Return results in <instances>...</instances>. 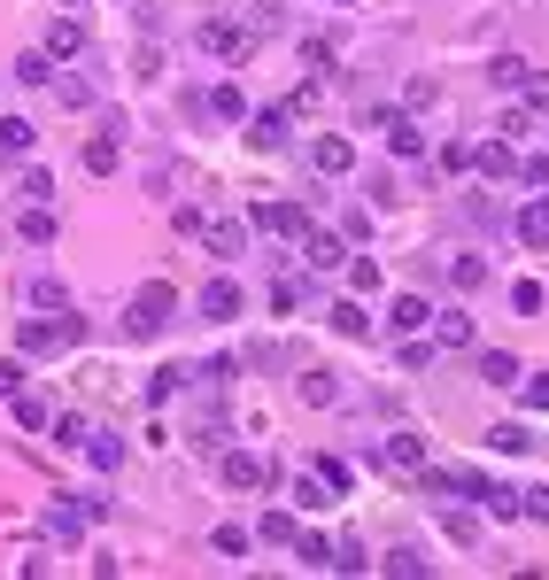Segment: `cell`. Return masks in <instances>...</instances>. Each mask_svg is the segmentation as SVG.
I'll return each mask as SVG.
<instances>
[{
	"mask_svg": "<svg viewBox=\"0 0 549 580\" xmlns=\"http://www.w3.org/2000/svg\"><path fill=\"white\" fill-rule=\"evenodd\" d=\"M171 318H178V287L171 279H147L132 294V310H124V341H155V333H171Z\"/></svg>",
	"mask_w": 549,
	"mask_h": 580,
	"instance_id": "1",
	"label": "cell"
},
{
	"mask_svg": "<svg viewBox=\"0 0 549 580\" xmlns=\"http://www.w3.org/2000/svg\"><path fill=\"white\" fill-rule=\"evenodd\" d=\"M70 341H86V318H70V310H55V318H39L31 310L24 325H16V356H55V348H70Z\"/></svg>",
	"mask_w": 549,
	"mask_h": 580,
	"instance_id": "2",
	"label": "cell"
},
{
	"mask_svg": "<svg viewBox=\"0 0 549 580\" xmlns=\"http://www.w3.org/2000/svg\"><path fill=\"white\" fill-rule=\"evenodd\" d=\"M248 225L271 232V240H302V232H310V209H302V202H256V209H248Z\"/></svg>",
	"mask_w": 549,
	"mask_h": 580,
	"instance_id": "3",
	"label": "cell"
},
{
	"mask_svg": "<svg viewBox=\"0 0 549 580\" xmlns=\"http://www.w3.org/2000/svg\"><path fill=\"white\" fill-rule=\"evenodd\" d=\"M194 310H202L209 325H232V318H240V310H248V294H240V279H209V287H202V302H194Z\"/></svg>",
	"mask_w": 549,
	"mask_h": 580,
	"instance_id": "4",
	"label": "cell"
},
{
	"mask_svg": "<svg viewBox=\"0 0 549 580\" xmlns=\"http://www.w3.org/2000/svg\"><path fill=\"white\" fill-rule=\"evenodd\" d=\"M310 171H318V178H348V171H356V147H348V132H325V140L310 147Z\"/></svg>",
	"mask_w": 549,
	"mask_h": 580,
	"instance_id": "5",
	"label": "cell"
},
{
	"mask_svg": "<svg viewBox=\"0 0 549 580\" xmlns=\"http://www.w3.org/2000/svg\"><path fill=\"white\" fill-rule=\"evenodd\" d=\"M202 55L240 62V55H248V31H240V24H225V16H209V24H202Z\"/></svg>",
	"mask_w": 549,
	"mask_h": 580,
	"instance_id": "6",
	"label": "cell"
},
{
	"mask_svg": "<svg viewBox=\"0 0 549 580\" xmlns=\"http://www.w3.org/2000/svg\"><path fill=\"white\" fill-rule=\"evenodd\" d=\"M287 116H294V101L256 109V116H248V147H263V155H271V147H287Z\"/></svg>",
	"mask_w": 549,
	"mask_h": 580,
	"instance_id": "7",
	"label": "cell"
},
{
	"mask_svg": "<svg viewBox=\"0 0 549 580\" xmlns=\"http://www.w3.org/2000/svg\"><path fill=\"white\" fill-rule=\"evenodd\" d=\"M426 325H434V302H426V294H395V310H387V333L403 341V333H426Z\"/></svg>",
	"mask_w": 549,
	"mask_h": 580,
	"instance_id": "8",
	"label": "cell"
},
{
	"mask_svg": "<svg viewBox=\"0 0 549 580\" xmlns=\"http://www.w3.org/2000/svg\"><path fill=\"white\" fill-rule=\"evenodd\" d=\"M202 240H209V256H217V263L248 256V225H240V217H225V225H202Z\"/></svg>",
	"mask_w": 549,
	"mask_h": 580,
	"instance_id": "9",
	"label": "cell"
},
{
	"mask_svg": "<svg viewBox=\"0 0 549 580\" xmlns=\"http://www.w3.org/2000/svg\"><path fill=\"white\" fill-rule=\"evenodd\" d=\"M472 171H488V178H519V147H511V140L472 147Z\"/></svg>",
	"mask_w": 549,
	"mask_h": 580,
	"instance_id": "10",
	"label": "cell"
},
{
	"mask_svg": "<svg viewBox=\"0 0 549 580\" xmlns=\"http://www.w3.org/2000/svg\"><path fill=\"white\" fill-rule=\"evenodd\" d=\"M379 464H387V472H418L426 449H418V434H387V441H379Z\"/></svg>",
	"mask_w": 549,
	"mask_h": 580,
	"instance_id": "11",
	"label": "cell"
},
{
	"mask_svg": "<svg viewBox=\"0 0 549 580\" xmlns=\"http://www.w3.org/2000/svg\"><path fill=\"white\" fill-rule=\"evenodd\" d=\"M217 480H225V488H263V464L240 457V449H225V457H217Z\"/></svg>",
	"mask_w": 549,
	"mask_h": 580,
	"instance_id": "12",
	"label": "cell"
},
{
	"mask_svg": "<svg viewBox=\"0 0 549 580\" xmlns=\"http://www.w3.org/2000/svg\"><path fill=\"white\" fill-rule=\"evenodd\" d=\"M519 240L526 248H549V194H534V202L519 209Z\"/></svg>",
	"mask_w": 549,
	"mask_h": 580,
	"instance_id": "13",
	"label": "cell"
},
{
	"mask_svg": "<svg viewBox=\"0 0 549 580\" xmlns=\"http://www.w3.org/2000/svg\"><path fill=\"white\" fill-rule=\"evenodd\" d=\"M379 124H387V147H395V155H426V132H418V124H410V116H379Z\"/></svg>",
	"mask_w": 549,
	"mask_h": 580,
	"instance_id": "14",
	"label": "cell"
},
{
	"mask_svg": "<svg viewBox=\"0 0 549 580\" xmlns=\"http://www.w3.org/2000/svg\"><path fill=\"white\" fill-rule=\"evenodd\" d=\"M302 256L318 263V271H333V263L348 256V248H341V232H318V225H310V232H302Z\"/></svg>",
	"mask_w": 549,
	"mask_h": 580,
	"instance_id": "15",
	"label": "cell"
},
{
	"mask_svg": "<svg viewBox=\"0 0 549 580\" xmlns=\"http://www.w3.org/2000/svg\"><path fill=\"white\" fill-rule=\"evenodd\" d=\"M86 171H93V178H109V171H116V124H101V132L86 140Z\"/></svg>",
	"mask_w": 549,
	"mask_h": 580,
	"instance_id": "16",
	"label": "cell"
},
{
	"mask_svg": "<svg viewBox=\"0 0 549 580\" xmlns=\"http://www.w3.org/2000/svg\"><path fill=\"white\" fill-rule=\"evenodd\" d=\"M31 140H39L31 116H0V155H31Z\"/></svg>",
	"mask_w": 549,
	"mask_h": 580,
	"instance_id": "17",
	"label": "cell"
},
{
	"mask_svg": "<svg viewBox=\"0 0 549 580\" xmlns=\"http://www.w3.org/2000/svg\"><path fill=\"white\" fill-rule=\"evenodd\" d=\"M47 78H55V55L47 47H24L16 55V86H47Z\"/></svg>",
	"mask_w": 549,
	"mask_h": 580,
	"instance_id": "18",
	"label": "cell"
},
{
	"mask_svg": "<svg viewBox=\"0 0 549 580\" xmlns=\"http://www.w3.org/2000/svg\"><path fill=\"white\" fill-rule=\"evenodd\" d=\"M449 287H457V294L488 287V256H449Z\"/></svg>",
	"mask_w": 549,
	"mask_h": 580,
	"instance_id": "19",
	"label": "cell"
},
{
	"mask_svg": "<svg viewBox=\"0 0 549 580\" xmlns=\"http://www.w3.org/2000/svg\"><path fill=\"white\" fill-rule=\"evenodd\" d=\"M480 379H488V387H519V356H503V348H488V356H480Z\"/></svg>",
	"mask_w": 549,
	"mask_h": 580,
	"instance_id": "20",
	"label": "cell"
},
{
	"mask_svg": "<svg viewBox=\"0 0 549 580\" xmlns=\"http://www.w3.org/2000/svg\"><path fill=\"white\" fill-rule=\"evenodd\" d=\"M302 403L333 410V403H341V379H333V372H302Z\"/></svg>",
	"mask_w": 549,
	"mask_h": 580,
	"instance_id": "21",
	"label": "cell"
},
{
	"mask_svg": "<svg viewBox=\"0 0 549 580\" xmlns=\"http://www.w3.org/2000/svg\"><path fill=\"white\" fill-rule=\"evenodd\" d=\"M294 534H302V526H294V511H263V519H256V542H271V550H287Z\"/></svg>",
	"mask_w": 549,
	"mask_h": 580,
	"instance_id": "22",
	"label": "cell"
},
{
	"mask_svg": "<svg viewBox=\"0 0 549 580\" xmlns=\"http://www.w3.org/2000/svg\"><path fill=\"white\" fill-rule=\"evenodd\" d=\"M488 449H503V457H519V449H534V434H526V418H503V426H488Z\"/></svg>",
	"mask_w": 549,
	"mask_h": 580,
	"instance_id": "23",
	"label": "cell"
},
{
	"mask_svg": "<svg viewBox=\"0 0 549 580\" xmlns=\"http://www.w3.org/2000/svg\"><path fill=\"white\" fill-rule=\"evenodd\" d=\"M16 232H24V240H39V248H47V240H55V217H47V202H24V217H16Z\"/></svg>",
	"mask_w": 549,
	"mask_h": 580,
	"instance_id": "24",
	"label": "cell"
},
{
	"mask_svg": "<svg viewBox=\"0 0 549 580\" xmlns=\"http://www.w3.org/2000/svg\"><path fill=\"white\" fill-rule=\"evenodd\" d=\"M480 333H472V310H441V348H472Z\"/></svg>",
	"mask_w": 549,
	"mask_h": 580,
	"instance_id": "25",
	"label": "cell"
},
{
	"mask_svg": "<svg viewBox=\"0 0 549 580\" xmlns=\"http://www.w3.org/2000/svg\"><path fill=\"white\" fill-rule=\"evenodd\" d=\"M86 457H93V472H116V464H124V441L116 434H86Z\"/></svg>",
	"mask_w": 549,
	"mask_h": 580,
	"instance_id": "26",
	"label": "cell"
},
{
	"mask_svg": "<svg viewBox=\"0 0 549 580\" xmlns=\"http://www.w3.org/2000/svg\"><path fill=\"white\" fill-rule=\"evenodd\" d=\"M202 109L232 124V116H248V101H240V86H209V93H202Z\"/></svg>",
	"mask_w": 549,
	"mask_h": 580,
	"instance_id": "27",
	"label": "cell"
},
{
	"mask_svg": "<svg viewBox=\"0 0 549 580\" xmlns=\"http://www.w3.org/2000/svg\"><path fill=\"white\" fill-rule=\"evenodd\" d=\"M47 55H86V24H70V16H62V24L47 31Z\"/></svg>",
	"mask_w": 549,
	"mask_h": 580,
	"instance_id": "28",
	"label": "cell"
},
{
	"mask_svg": "<svg viewBox=\"0 0 549 580\" xmlns=\"http://www.w3.org/2000/svg\"><path fill=\"white\" fill-rule=\"evenodd\" d=\"M31 310H39V318H55V310H70V294H62V279H31Z\"/></svg>",
	"mask_w": 549,
	"mask_h": 580,
	"instance_id": "29",
	"label": "cell"
},
{
	"mask_svg": "<svg viewBox=\"0 0 549 580\" xmlns=\"http://www.w3.org/2000/svg\"><path fill=\"white\" fill-rule=\"evenodd\" d=\"M325 318H333V333H348V341H364V333H372V318H364V310H356V302H333V310H325Z\"/></svg>",
	"mask_w": 549,
	"mask_h": 580,
	"instance_id": "30",
	"label": "cell"
},
{
	"mask_svg": "<svg viewBox=\"0 0 549 580\" xmlns=\"http://www.w3.org/2000/svg\"><path fill=\"white\" fill-rule=\"evenodd\" d=\"M318 480H325V488H333V495H348V480H356V464H348V457H333V449H325V457H318Z\"/></svg>",
	"mask_w": 549,
	"mask_h": 580,
	"instance_id": "31",
	"label": "cell"
},
{
	"mask_svg": "<svg viewBox=\"0 0 549 580\" xmlns=\"http://www.w3.org/2000/svg\"><path fill=\"white\" fill-rule=\"evenodd\" d=\"M8 403H16V426H24V434H39V426H47V403H39V395H24V387H16Z\"/></svg>",
	"mask_w": 549,
	"mask_h": 580,
	"instance_id": "32",
	"label": "cell"
},
{
	"mask_svg": "<svg viewBox=\"0 0 549 580\" xmlns=\"http://www.w3.org/2000/svg\"><path fill=\"white\" fill-rule=\"evenodd\" d=\"M271 310H279V318H294V310H302V279H271Z\"/></svg>",
	"mask_w": 549,
	"mask_h": 580,
	"instance_id": "33",
	"label": "cell"
},
{
	"mask_svg": "<svg viewBox=\"0 0 549 580\" xmlns=\"http://www.w3.org/2000/svg\"><path fill=\"white\" fill-rule=\"evenodd\" d=\"M294 503H302V511H325V503H341V495H333V488H325V480H318V472H310V480L294 488Z\"/></svg>",
	"mask_w": 549,
	"mask_h": 580,
	"instance_id": "34",
	"label": "cell"
},
{
	"mask_svg": "<svg viewBox=\"0 0 549 580\" xmlns=\"http://www.w3.org/2000/svg\"><path fill=\"white\" fill-rule=\"evenodd\" d=\"M488 78H495V86H503V93H519L526 62H519V55H495V62H488Z\"/></svg>",
	"mask_w": 549,
	"mask_h": 580,
	"instance_id": "35",
	"label": "cell"
},
{
	"mask_svg": "<svg viewBox=\"0 0 549 580\" xmlns=\"http://www.w3.org/2000/svg\"><path fill=\"white\" fill-rule=\"evenodd\" d=\"M86 434H93V426L78 418V410H70V418H55V441H62V449H86Z\"/></svg>",
	"mask_w": 549,
	"mask_h": 580,
	"instance_id": "36",
	"label": "cell"
},
{
	"mask_svg": "<svg viewBox=\"0 0 549 580\" xmlns=\"http://www.w3.org/2000/svg\"><path fill=\"white\" fill-rule=\"evenodd\" d=\"M217 557H248V526H217V542H209Z\"/></svg>",
	"mask_w": 549,
	"mask_h": 580,
	"instance_id": "37",
	"label": "cell"
},
{
	"mask_svg": "<svg viewBox=\"0 0 549 580\" xmlns=\"http://www.w3.org/2000/svg\"><path fill=\"white\" fill-rule=\"evenodd\" d=\"M348 287L372 294V287H379V263H372V256H348Z\"/></svg>",
	"mask_w": 549,
	"mask_h": 580,
	"instance_id": "38",
	"label": "cell"
},
{
	"mask_svg": "<svg viewBox=\"0 0 549 580\" xmlns=\"http://www.w3.org/2000/svg\"><path fill=\"white\" fill-rule=\"evenodd\" d=\"M511 310H519V318H534V310H542V279H519V287H511Z\"/></svg>",
	"mask_w": 549,
	"mask_h": 580,
	"instance_id": "39",
	"label": "cell"
},
{
	"mask_svg": "<svg viewBox=\"0 0 549 580\" xmlns=\"http://www.w3.org/2000/svg\"><path fill=\"white\" fill-rule=\"evenodd\" d=\"M519 93H526V109H549V70H526Z\"/></svg>",
	"mask_w": 549,
	"mask_h": 580,
	"instance_id": "40",
	"label": "cell"
},
{
	"mask_svg": "<svg viewBox=\"0 0 549 580\" xmlns=\"http://www.w3.org/2000/svg\"><path fill=\"white\" fill-rule=\"evenodd\" d=\"M387 573H395V580H418V573H426V557H418V550H387Z\"/></svg>",
	"mask_w": 549,
	"mask_h": 580,
	"instance_id": "41",
	"label": "cell"
},
{
	"mask_svg": "<svg viewBox=\"0 0 549 580\" xmlns=\"http://www.w3.org/2000/svg\"><path fill=\"white\" fill-rule=\"evenodd\" d=\"M178 372H186V364H178ZM178 372H155V379H147V403H171V395H178Z\"/></svg>",
	"mask_w": 549,
	"mask_h": 580,
	"instance_id": "42",
	"label": "cell"
},
{
	"mask_svg": "<svg viewBox=\"0 0 549 580\" xmlns=\"http://www.w3.org/2000/svg\"><path fill=\"white\" fill-rule=\"evenodd\" d=\"M441 171H472V140H449V147H441Z\"/></svg>",
	"mask_w": 549,
	"mask_h": 580,
	"instance_id": "43",
	"label": "cell"
},
{
	"mask_svg": "<svg viewBox=\"0 0 549 580\" xmlns=\"http://www.w3.org/2000/svg\"><path fill=\"white\" fill-rule=\"evenodd\" d=\"M16 186H24V202H47V194H55V178H47V171H24Z\"/></svg>",
	"mask_w": 549,
	"mask_h": 580,
	"instance_id": "44",
	"label": "cell"
},
{
	"mask_svg": "<svg viewBox=\"0 0 549 580\" xmlns=\"http://www.w3.org/2000/svg\"><path fill=\"white\" fill-rule=\"evenodd\" d=\"M519 511H526V519H542V526H549V488H526V495H519Z\"/></svg>",
	"mask_w": 549,
	"mask_h": 580,
	"instance_id": "45",
	"label": "cell"
},
{
	"mask_svg": "<svg viewBox=\"0 0 549 580\" xmlns=\"http://www.w3.org/2000/svg\"><path fill=\"white\" fill-rule=\"evenodd\" d=\"M24 387V356H0V395H16Z\"/></svg>",
	"mask_w": 549,
	"mask_h": 580,
	"instance_id": "46",
	"label": "cell"
},
{
	"mask_svg": "<svg viewBox=\"0 0 549 580\" xmlns=\"http://www.w3.org/2000/svg\"><path fill=\"white\" fill-rule=\"evenodd\" d=\"M526 410H549V372H534V379H526Z\"/></svg>",
	"mask_w": 549,
	"mask_h": 580,
	"instance_id": "47",
	"label": "cell"
},
{
	"mask_svg": "<svg viewBox=\"0 0 549 580\" xmlns=\"http://www.w3.org/2000/svg\"><path fill=\"white\" fill-rule=\"evenodd\" d=\"M62 8H78V0H62Z\"/></svg>",
	"mask_w": 549,
	"mask_h": 580,
	"instance_id": "48",
	"label": "cell"
}]
</instances>
